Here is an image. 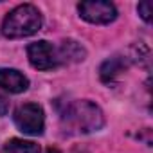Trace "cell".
I'll use <instances>...</instances> for the list:
<instances>
[{"label":"cell","instance_id":"obj_1","mask_svg":"<svg viewBox=\"0 0 153 153\" xmlns=\"http://www.w3.org/2000/svg\"><path fill=\"white\" fill-rule=\"evenodd\" d=\"M42 24H43V18L38 7H34L33 4H22L13 11H9L7 16L4 18L2 34L11 40L27 38L36 34L42 29Z\"/></svg>","mask_w":153,"mask_h":153},{"label":"cell","instance_id":"obj_2","mask_svg":"<svg viewBox=\"0 0 153 153\" xmlns=\"http://www.w3.org/2000/svg\"><path fill=\"white\" fill-rule=\"evenodd\" d=\"M61 117H63V121H67V124L70 128H74L79 133L97 131L105 124V115H103L101 108L87 99L68 103Z\"/></svg>","mask_w":153,"mask_h":153},{"label":"cell","instance_id":"obj_3","mask_svg":"<svg viewBox=\"0 0 153 153\" xmlns=\"http://www.w3.org/2000/svg\"><path fill=\"white\" fill-rule=\"evenodd\" d=\"M15 124L20 131L27 135H42L45 128V115L40 105L36 103H27L22 105L15 110Z\"/></svg>","mask_w":153,"mask_h":153},{"label":"cell","instance_id":"obj_4","mask_svg":"<svg viewBox=\"0 0 153 153\" xmlns=\"http://www.w3.org/2000/svg\"><path fill=\"white\" fill-rule=\"evenodd\" d=\"M27 56L31 65L38 70H51L63 63L59 47H54L51 42H45V40L31 43L27 47Z\"/></svg>","mask_w":153,"mask_h":153},{"label":"cell","instance_id":"obj_5","mask_svg":"<svg viewBox=\"0 0 153 153\" xmlns=\"http://www.w3.org/2000/svg\"><path fill=\"white\" fill-rule=\"evenodd\" d=\"M79 16L90 24H110L117 18V9L112 2H106V0H87V2H81L78 6Z\"/></svg>","mask_w":153,"mask_h":153},{"label":"cell","instance_id":"obj_6","mask_svg":"<svg viewBox=\"0 0 153 153\" xmlns=\"http://www.w3.org/2000/svg\"><path fill=\"white\" fill-rule=\"evenodd\" d=\"M0 88L11 94H20L29 88V79L15 68H0Z\"/></svg>","mask_w":153,"mask_h":153},{"label":"cell","instance_id":"obj_7","mask_svg":"<svg viewBox=\"0 0 153 153\" xmlns=\"http://www.w3.org/2000/svg\"><path fill=\"white\" fill-rule=\"evenodd\" d=\"M130 59H131V58H128V56H112L110 59H106V61L101 65V68H99L101 79H103L105 83L114 81L117 76L128 67Z\"/></svg>","mask_w":153,"mask_h":153},{"label":"cell","instance_id":"obj_8","mask_svg":"<svg viewBox=\"0 0 153 153\" xmlns=\"http://www.w3.org/2000/svg\"><path fill=\"white\" fill-rule=\"evenodd\" d=\"M59 52H61L63 63H67V61H83L85 59V49L74 40L63 42L61 47H59Z\"/></svg>","mask_w":153,"mask_h":153},{"label":"cell","instance_id":"obj_9","mask_svg":"<svg viewBox=\"0 0 153 153\" xmlns=\"http://www.w3.org/2000/svg\"><path fill=\"white\" fill-rule=\"evenodd\" d=\"M4 153H40V146L31 140L11 139V140H7Z\"/></svg>","mask_w":153,"mask_h":153},{"label":"cell","instance_id":"obj_10","mask_svg":"<svg viewBox=\"0 0 153 153\" xmlns=\"http://www.w3.org/2000/svg\"><path fill=\"white\" fill-rule=\"evenodd\" d=\"M137 11H139V15H140V18L144 20V22H149L151 20V2H140L139 6H137Z\"/></svg>","mask_w":153,"mask_h":153},{"label":"cell","instance_id":"obj_11","mask_svg":"<svg viewBox=\"0 0 153 153\" xmlns=\"http://www.w3.org/2000/svg\"><path fill=\"white\" fill-rule=\"evenodd\" d=\"M9 112V101L0 96V115H6Z\"/></svg>","mask_w":153,"mask_h":153}]
</instances>
